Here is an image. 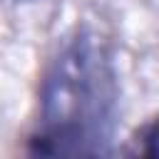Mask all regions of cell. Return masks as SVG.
Segmentation results:
<instances>
[{
    "instance_id": "obj_1",
    "label": "cell",
    "mask_w": 159,
    "mask_h": 159,
    "mask_svg": "<svg viewBox=\"0 0 159 159\" xmlns=\"http://www.w3.org/2000/svg\"><path fill=\"white\" fill-rule=\"evenodd\" d=\"M117 75L102 40L72 37L52 60L40 92V127L30 152L42 157H99L117 127Z\"/></svg>"
},
{
    "instance_id": "obj_2",
    "label": "cell",
    "mask_w": 159,
    "mask_h": 159,
    "mask_svg": "<svg viewBox=\"0 0 159 159\" xmlns=\"http://www.w3.org/2000/svg\"><path fill=\"white\" fill-rule=\"evenodd\" d=\"M144 154L147 157H159V119L144 134Z\"/></svg>"
}]
</instances>
